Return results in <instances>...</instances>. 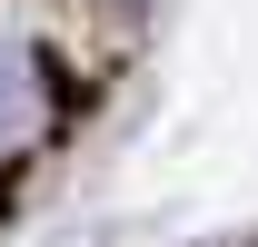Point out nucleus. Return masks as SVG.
<instances>
[{
  "mask_svg": "<svg viewBox=\"0 0 258 247\" xmlns=\"http://www.w3.org/2000/svg\"><path fill=\"white\" fill-rule=\"evenodd\" d=\"M40 129V60L20 40H0V149H20Z\"/></svg>",
  "mask_w": 258,
  "mask_h": 247,
  "instance_id": "f257e3e1",
  "label": "nucleus"
}]
</instances>
